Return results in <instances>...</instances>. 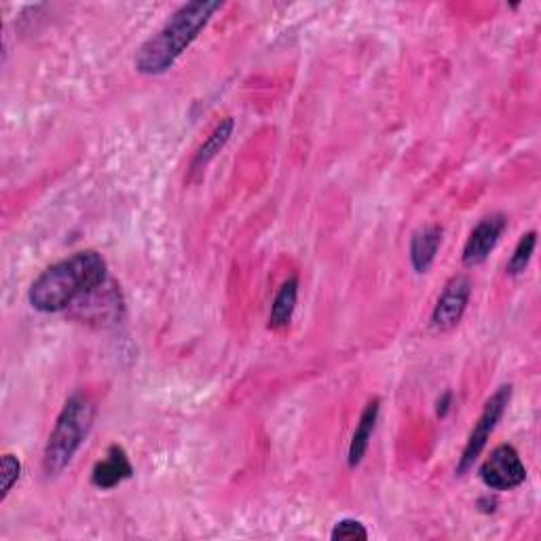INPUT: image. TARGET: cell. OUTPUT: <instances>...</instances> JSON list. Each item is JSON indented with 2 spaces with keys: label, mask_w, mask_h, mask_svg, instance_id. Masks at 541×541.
<instances>
[{
  "label": "cell",
  "mask_w": 541,
  "mask_h": 541,
  "mask_svg": "<svg viewBox=\"0 0 541 541\" xmlns=\"http://www.w3.org/2000/svg\"><path fill=\"white\" fill-rule=\"evenodd\" d=\"M296 301H298V277L292 275L288 282H284V286L279 288V292L275 296L271 315H269V328H273V330L286 328L294 315Z\"/></svg>",
  "instance_id": "cell-11"
},
{
  "label": "cell",
  "mask_w": 541,
  "mask_h": 541,
  "mask_svg": "<svg viewBox=\"0 0 541 541\" xmlns=\"http://www.w3.org/2000/svg\"><path fill=\"white\" fill-rule=\"evenodd\" d=\"M451 402H453V394L451 391H446V394L438 400V408H436V413L438 417H446L449 415V410H451Z\"/></svg>",
  "instance_id": "cell-16"
},
{
  "label": "cell",
  "mask_w": 541,
  "mask_h": 541,
  "mask_svg": "<svg viewBox=\"0 0 541 541\" xmlns=\"http://www.w3.org/2000/svg\"><path fill=\"white\" fill-rule=\"evenodd\" d=\"M134 476V465L129 461L123 446L113 444L108 449L106 457L96 463V468L91 472V484L102 491H110L119 487L123 480H129Z\"/></svg>",
  "instance_id": "cell-8"
},
{
  "label": "cell",
  "mask_w": 541,
  "mask_h": 541,
  "mask_svg": "<svg viewBox=\"0 0 541 541\" xmlns=\"http://www.w3.org/2000/svg\"><path fill=\"white\" fill-rule=\"evenodd\" d=\"M220 9L222 3L218 0H193V3L182 5L172 13L163 28L138 49L136 70L148 74V77H157V74L170 70Z\"/></svg>",
  "instance_id": "cell-2"
},
{
  "label": "cell",
  "mask_w": 541,
  "mask_h": 541,
  "mask_svg": "<svg viewBox=\"0 0 541 541\" xmlns=\"http://www.w3.org/2000/svg\"><path fill=\"white\" fill-rule=\"evenodd\" d=\"M106 282V260L93 250L77 252L45 269L30 286L28 301L41 313H60Z\"/></svg>",
  "instance_id": "cell-1"
},
{
  "label": "cell",
  "mask_w": 541,
  "mask_h": 541,
  "mask_svg": "<svg viewBox=\"0 0 541 541\" xmlns=\"http://www.w3.org/2000/svg\"><path fill=\"white\" fill-rule=\"evenodd\" d=\"M480 478L491 491H512L525 482L527 468L512 444H501L482 463Z\"/></svg>",
  "instance_id": "cell-5"
},
{
  "label": "cell",
  "mask_w": 541,
  "mask_h": 541,
  "mask_svg": "<svg viewBox=\"0 0 541 541\" xmlns=\"http://www.w3.org/2000/svg\"><path fill=\"white\" fill-rule=\"evenodd\" d=\"M470 296H472L470 277L455 275L438 296V303L432 311V328L436 332L453 330L461 322L465 309H468Z\"/></svg>",
  "instance_id": "cell-6"
},
{
  "label": "cell",
  "mask_w": 541,
  "mask_h": 541,
  "mask_svg": "<svg viewBox=\"0 0 541 541\" xmlns=\"http://www.w3.org/2000/svg\"><path fill=\"white\" fill-rule=\"evenodd\" d=\"M93 421H96V406H93L91 398L85 394L70 396L45 446L43 472L49 478L60 476L68 468L89 436Z\"/></svg>",
  "instance_id": "cell-3"
},
{
  "label": "cell",
  "mask_w": 541,
  "mask_h": 541,
  "mask_svg": "<svg viewBox=\"0 0 541 541\" xmlns=\"http://www.w3.org/2000/svg\"><path fill=\"white\" fill-rule=\"evenodd\" d=\"M379 410H381L379 398H372L364 408L356 432H353V438H351V444H349V453H347V465L351 470L358 468V465L362 463V459L368 453L372 434H375V427H377V421H379Z\"/></svg>",
  "instance_id": "cell-10"
},
{
  "label": "cell",
  "mask_w": 541,
  "mask_h": 541,
  "mask_svg": "<svg viewBox=\"0 0 541 541\" xmlns=\"http://www.w3.org/2000/svg\"><path fill=\"white\" fill-rule=\"evenodd\" d=\"M22 476V463L20 459H17L15 455H5L3 457V474H0V478H3V495H0V499H7V495L11 493V489L15 487V482L20 480Z\"/></svg>",
  "instance_id": "cell-15"
},
{
  "label": "cell",
  "mask_w": 541,
  "mask_h": 541,
  "mask_svg": "<svg viewBox=\"0 0 541 541\" xmlns=\"http://www.w3.org/2000/svg\"><path fill=\"white\" fill-rule=\"evenodd\" d=\"M330 537L334 541H339V539H347V541L368 539V531H366V527L362 525L360 520H356V518H345V520L337 522V527L332 529Z\"/></svg>",
  "instance_id": "cell-14"
},
{
  "label": "cell",
  "mask_w": 541,
  "mask_h": 541,
  "mask_svg": "<svg viewBox=\"0 0 541 541\" xmlns=\"http://www.w3.org/2000/svg\"><path fill=\"white\" fill-rule=\"evenodd\" d=\"M233 127H235V121L231 117H227L220 125H216V129L210 134V138L205 140L199 146V151L195 153V159L191 163V172H201L203 167L208 165L222 151V148H225V144L229 142V138L233 134Z\"/></svg>",
  "instance_id": "cell-12"
},
{
  "label": "cell",
  "mask_w": 541,
  "mask_h": 541,
  "mask_svg": "<svg viewBox=\"0 0 541 541\" xmlns=\"http://www.w3.org/2000/svg\"><path fill=\"white\" fill-rule=\"evenodd\" d=\"M535 246H537V233L535 231L520 237L512 258L508 260V267H506L508 275L516 277V275H522L527 271L531 258H533V252H535Z\"/></svg>",
  "instance_id": "cell-13"
},
{
  "label": "cell",
  "mask_w": 541,
  "mask_h": 541,
  "mask_svg": "<svg viewBox=\"0 0 541 541\" xmlns=\"http://www.w3.org/2000/svg\"><path fill=\"white\" fill-rule=\"evenodd\" d=\"M444 229L440 225H427L410 239V265L421 275L432 269L438 250L442 246Z\"/></svg>",
  "instance_id": "cell-9"
},
{
  "label": "cell",
  "mask_w": 541,
  "mask_h": 541,
  "mask_svg": "<svg viewBox=\"0 0 541 541\" xmlns=\"http://www.w3.org/2000/svg\"><path fill=\"white\" fill-rule=\"evenodd\" d=\"M506 227H508V218L503 214L484 216L474 227V231L470 233L468 241H465L463 265L468 269L482 265L484 260L491 256V252L497 248Z\"/></svg>",
  "instance_id": "cell-7"
},
{
  "label": "cell",
  "mask_w": 541,
  "mask_h": 541,
  "mask_svg": "<svg viewBox=\"0 0 541 541\" xmlns=\"http://www.w3.org/2000/svg\"><path fill=\"white\" fill-rule=\"evenodd\" d=\"M510 400H512V385H501L487 400V404H484L482 415L478 417L472 434L468 438V444H465L461 459L457 463V476L468 474L474 468L476 459L482 455L484 446H487V442L491 440L497 423L503 419V415H506Z\"/></svg>",
  "instance_id": "cell-4"
}]
</instances>
